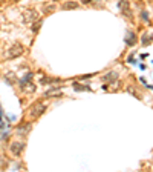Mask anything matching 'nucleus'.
<instances>
[{
    "mask_svg": "<svg viewBox=\"0 0 153 172\" xmlns=\"http://www.w3.org/2000/svg\"><path fill=\"white\" fill-rule=\"evenodd\" d=\"M24 52V48H23V45H20V43H14L11 48H8L6 51L3 52V57L5 59H8V60H11V59H17L18 56H21Z\"/></svg>",
    "mask_w": 153,
    "mask_h": 172,
    "instance_id": "f257e3e1",
    "label": "nucleus"
},
{
    "mask_svg": "<svg viewBox=\"0 0 153 172\" xmlns=\"http://www.w3.org/2000/svg\"><path fill=\"white\" fill-rule=\"evenodd\" d=\"M37 19H38V11L34 9V8H28V9H24L23 14H21V20H23L24 25H32Z\"/></svg>",
    "mask_w": 153,
    "mask_h": 172,
    "instance_id": "f03ea898",
    "label": "nucleus"
},
{
    "mask_svg": "<svg viewBox=\"0 0 153 172\" xmlns=\"http://www.w3.org/2000/svg\"><path fill=\"white\" fill-rule=\"evenodd\" d=\"M44 109H46V106L41 103V102H37V103H34L31 108H29V111H28V117L29 118H38L43 112H44Z\"/></svg>",
    "mask_w": 153,
    "mask_h": 172,
    "instance_id": "7ed1b4c3",
    "label": "nucleus"
},
{
    "mask_svg": "<svg viewBox=\"0 0 153 172\" xmlns=\"http://www.w3.org/2000/svg\"><path fill=\"white\" fill-rule=\"evenodd\" d=\"M24 146H26V143L24 141H12L11 144H9V151H11V154L14 155V157H18L21 152H23V149H24Z\"/></svg>",
    "mask_w": 153,
    "mask_h": 172,
    "instance_id": "20e7f679",
    "label": "nucleus"
},
{
    "mask_svg": "<svg viewBox=\"0 0 153 172\" xmlns=\"http://www.w3.org/2000/svg\"><path fill=\"white\" fill-rule=\"evenodd\" d=\"M31 129H32V125H31V123H24V125H20V126L15 128V135H18V137H26V135L31 132Z\"/></svg>",
    "mask_w": 153,
    "mask_h": 172,
    "instance_id": "39448f33",
    "label": "nucleus"
},
{
    "mask_svg": "<svg viewBox=\"0 0 153 172\" xmlns=\"http://www.w3.org/2000/svg\"><path fill=\"white\" fill-rule=\"evenodd\" d=\"M118 6L122 11L124 15H132L130 12V5H129V0H118Z\"/></svg>",
    "mask_w": 153,
    "mask_h": 172,
    "instance_id": "423d86ee",
    "label": "nucleus"
},
{
    "mask_svg": "<svg viewBox=\"0 0 153 172\" xmlns=\"http://www.w3.org/2000/svg\"><path fill=\"white\" fill-rule=\"evenodd\" d=\"M118 76H119L118 71H109L106 76H103V80H104V82H113V80L118 79Z\"/></svg>",
    "mask_w": 153,
    "mask_h": 172,
    "instance_id": "0eeeda50",
    "label": "nucleus"
},
{
    "mask_svg": "<svg viewBox=\"0 0 153 172\" xmlns=\"http://www.w3.org/2000/svg\"><path fill=\"white\" fill-rule=\"evenodd\" d=\"M125 43L129 45V46H133L135 43H136V35L132 32V31H129L125 34Z\"/></svg>",
    "mask_w": 153,
    "mask_h": 172,
    "instance_id": "6e6552de",
    "label": "nucleus"
},
{
    "mask_svg": "<svg viewBox=\"0 0 153 172\" xmlns=\"http://www.w3.org/2000/svg\"><path fill=\"white\" fill-rule=\"evenodd\" d=\"M61 95V89L60 88H52L44 92V97H60Z\"/></svg>",
    "mask_w": 153,
    "mask_h": 172,
    "instance_id": "1a4fd4ad",
    "label": "nucleus"
},
{
    "mask_svg": "<svg viewBox=\"0 0 153 172\" xmlns=\"http://www.w3.org/2000/svg\"><path fill=\"white\" fill-rule=\"evenodd\" d=\"M21 91H23V92H26V94L34 92V91H35V85L31 83V82H28V83H24V85L21 86Z\"/></svg>",
    "mask_w": 153,
    "mask_h": 172,
    "instance_id": "9d476101",
    "label": "nucleus"
},
{
    "mask_svg": "<svg viewBox=\"0 0 153 172\" xmlns=\"http://www.w3.org/2000/svg\"><path fill=\"white\" fill-rule=\"evenodd\" d=\"M57 9V5L55 3H47V5H43V12L44 14H50V12H52V11H55Z\"/></svg>",
    "mask_w": 153,
    "mask_h": 172,
    "instance_id": "9b49d317",
    "label": "nucleus"
},
{
    "mask_svg": "<svg viewBox=\"0 0 153 172\" xmlns=\"http://www.w3.org/2000/svg\"><path fill=\"white\" fill-rule=\"evenodd\" d=\"M78 8V3L76 2H64L63 3V9H76Z\"/></svg>",
    "mask_w": 153,
    "mask_h": 172,
    "instance_id": "f8f14e48",
    "label": "nucleus"
},
{
    "mask_svg": "<svg viewBox=\"0 0 153 172\" xmlns=\"http://www.w3.org/2000/svg\"><path fill=\"white\" fill-rule=\"evenodd\" d=\"M32 77H34V74H32V72H28L26 76H24V77H23V79L20 80V88H21V86H23L24 83H28V82H31V80H32Z\"/></svg>",
    "mask_w": 153,
    "mask_h": 172,
    "instance_id": "ddd939ff",
    "label": "nucleus"
},
{
    "mask_svg": "<svg viewBox=\"0 0 153 172\" xmlns=\"http://www.w3.org/2000/svg\"><path fill=\"white\" fill-rule=\"evenodd\" d=\"M55 82H60L58 79H50V77H41L40 83L41 85H47V83H55Z\"/></svg>",
    "mask_w": 153,
    "mask_h": 172,
    "instance_id": "4468645a",
    "label": "nucleus"
},
{
    "mask_svg": "<svg viewBox=\"0 0 153 172\" xmlns=\"http://www.w3.org/2000/svg\"><path fill=\"white\" fill-rule=\"evenodd\" d=\"M73 89H75V91H90L89 86H83V85H80V83H73Z\"/></svg>",
    "mask_w": 153,
    "mask_h": 172,
    "instance_id": "2eb2a0df",
    "label": "nucleus"
},
{
    "mask_svg": "<svg viewBox=\"0 0 153 172\" xmlns=\"http://www.w3.org/2000/svg\"><path fill=\"white\" fill-rule=\"evenodd\" d=\"M41 25H43V20H38V19H37V20H35V23L32 25V31H34V32H37V31L40 29Z\"/></svg>",
    "mask_w": 153,
    "mask_h": 172,
    "instance_id": "dca6fc26",
    "label": "nucleus"
},
{
    "mask_svg": "<svg viewBox=\"0 0 153 172\" xmlns=\"http://www.w3.org/2000/svg\"><path fill=\"white\" fill-rule=\"evenodd\" d=\"M5 80H8L9 83H14V80H15L14 72H6V74H5Z\"/></svg>",
    "mask_w": 153,
    "mask_h": 172,
    "instance_id": "f3484780",
    "label": "nucleus"
},
{
    "mask_svg": "<svg viewBox=\"0 0 153 172\" xmlns=\"http://www.w3.org/2000/svg\"><path fill=\"white\" fill-rule=\"evenodd\" d=\"M141 42H142L144 45H148V43H150V39L147 37V34H144V35H142V39H141Z\"/></svg>",
    "mask_w": 153,
    "mask_h": 172,
    "instance_id": "a211bd4d",
    "label": "nucleus"
},
{
    "mask_svg": "<svg viewBox=\"0 0 153 172\" xmlns=\"http://www.w3.org/2000/svg\"><path fill=\"white\" fill-rule=\"evenodd\" d=\"M5 163H6V161H5V158H3L2 155H0V167H3V166H5Z\"/></svg>",
    "mask_w": 153,
    "mask_h": 172,
    "instance_id": "6ab92c4d",
    "label": "nucleus"
},
{
    "mask_svg": "<svg viewBox=\"0 0 153 172\" xmlns=\"http://www.w3.org/2000/svg\"><path fill=\"white\" fill-rule=\"evenodd\" d=\"M142 19H144V20H145V22H148V14H147V12H145V11H144V12H142Z\"/></svg>",
    "mask_w": 153,
    "mask_h": 172,
    "instance_id": "aec40b11",
    "label": "nucleus"
},
{
    "mask_svg": "<svg viewBox=\"0 0 153 172\" xmlns=\"http://www.w3.org/2000/svg\"><path fill=\"white\" fill-rule=\"evenodd\" d=\"M81 2H83V3H86V5H87V3H92V2H93V0H81Z\"/></svg>",
    "mask_w": 153,
    "mask_h": 172,
    "instance_id": "412c9836",
    "label": "nucleus"
},
{
    "mask_svg": "<svg viewBox=\"0 0 153 172\" xmlns=\"http://www.w3.org/2000/svg\"><path fill=\"white\" fill-rule=\"evenodd\" d=\"M12 2H20V0H12Z\"/></svg>",
    "mask_w": 153,
    "mask_h": 172,
    "instance_id": "4be33fe9",
    "label": "nucleus"
}]
</instances>
